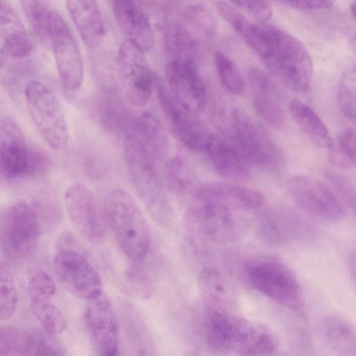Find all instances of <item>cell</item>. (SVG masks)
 Listing matches in <instances>:
<instances>
[{"instance_id": "6da1fadb", "label": "cell", "mask_w": 356, "mask_h": 356, "mask_svg": "<svg viewBox=\"0 0 356 356\" xmlns=\"http://www.w3.org/2000/svg\"><path fill=\"white\" fill-rule=\"evenodd\" d=\"M235 31L287 88L298 92L309 89L313 72L312 58L297 38L274 25L253 22L248 17L241 21Z\"/></svg>"}, {"instance_id": "7a4b0ae2", "label": "cell", "mask_w": 356, "mask_h": 356, "mask_svg": "<svg viewBox=\"0 0 356 356\" xmlns=\"http://www.w3.org/2000/svg\"><path fill=\"white\" fill-rule=\"evenodd\" d=\"M203 334L210 348L222 353L264 355L273 353L277 346L265 327L221 307H205Z\"/></svg>"}, {"instance_id": "3957f363", "label": "cell", "mask_w": 356, "mask_h": 356, "mask_svg": "<svg viewBox=\"0 0 356 356\" xmlns=\"http://www.w3.org/2000/svg\"><path fill=\"white\" fill-rule=\"evenodd\" d=\"M125 161L132 186L151 218L160 227H169L174 211L169 197L141 140L127 135L124 140Z\"/></svg>"}, {"instance_id": "277c9868", "label": "cell", "mask_w": 356, "mask_h": 356, "mask_svg": "<svg viewBox=\"0 0 356 356\" xmlns=\"http://www.w3.org/2000/svg\"><path fill=\"white\" fill-rule=\"evenodd\" d=\"M103 211L122 252L131 260L144 259L149 245L146 220L133 197L126 191H110L104 200Z\"/></svg>"}, {"instance_id": "5b68a950", "label": "cell", "mask_w": 356, "mask_h": 356, "mask_svg": "<svg viewBox=\"0 0 356 356\" xmlns=\"http://www.w3.org/2000/svg\"><path fill=\"white\" fill-rule=\"evenodd\" d=\"M248 283L266 297L298 310L303 305L299 282L293 271L282 261L268 256L248 259L243 265Z\"/></svg>"}, {"instance_id": "8992f818", "label": "cell", "mask_w": 356, "mask_h": 356, "mask_svg": "<svg viewBox=\"0 0 356 356\" xmlns=\"http://www.w3.org/2000/svg\"><path fill=\"white\" fill-rule=\"evenodd\" d=\"M40 233L37 214L27 202H14L0 212V249L7 257L28 258L37 247Z\"/></svg>"}, {"instance_id": "52a82bcc", "label": "cell", "mask_w": 356, "mask_h": 356, "mask_svg": "<svg viewBox=\"0 0 356 356\" xmlns=\"http://www.w3.org/2000/svg\"><path fill=\"white\" fill-rule=\"evenodd\" d=\"M25 99L30 115L47 143L54 149L65 148L67 125L54 92L42 82L31 80L26 85Z\"/></svg>"}, {"instance_id": "ba28073f", "label": "cell", "mask_w": 356, "mask_h": 356, "mask_svg": "<svg viewBox=\"0 0 356 356\" xmlns=\"http://www.w3.org/2000/svg\"><path fill=\"white\" fill-rule=\"evenodd\" d=\"M231 115L238 145L249 161L268 170H280L284 154L268 132L241 108L233 109Z\"/></svg>"}, {"instance_id": "9c48e42d", "label": "cell", "mask_w": 356, "mask_h": 356, "mask_svg": "<svg viewBox=\"0 0 356 356\" xmlns=\"http://www.w3.org/2000/svg\"><path fill=\"white\" fill-rule=\"evenodd\" d=\"M64 204L72 225L86 241L94 245L105 242L108 234L105 216L88 187L80 183L70 186L64 193Z\"/></svg>"}, {"instance_id": "30bf717a", "label": "cell", "mask_w": 356, "mask_h": 356, "mask_svg": "<svg viewBox=\"0 0 356 356\" xmlns=\"http://www.w3.org/2000/svg\"><path fill=\"white\" fill-rule=\"evenodd\" d=\"M53 264L58 280L73 296L89 300L102 293L100 275L78 250L67 247L59 248Z\"/></svg>"}, {"instance_id": "8fae6325", "label": "cell", "mask_w": 356, "mask_h": 356, "mask_svg": "<svg viewBox=\"0 0 356 356\" xmlns=\"http://www.w3.org/2000/svg\"><path fill=\"white\" fill-rule=\"evenodd\" d=\"M234 212L218 204L195 202L186 213L185 223L195 234L212 241H234L245 228Z\"/></svg>"}, {"instance_id": "7c38bea8", "label": "cell", "mask_w": 356, "mask_h": 356, "mask_svg": "<svg viewBox=\"0 0 356 356\" xmlns=\"http://www.w3.org/2000/svg\"><path fill=\"white\" fill-rule=\"evenodd\" d=\"M117 65L127 99L135 106L146 105L159 77L147 65L144 53L127 40L119 48Z\"/></svg>"}, {"instance_id": "4fadbf2b", "label": "cell", "mask_w": 356, "mask_h": 356, "mask_svg": "<svg viewBox=\"0 0 356 356\" xmlns=\"http://www.w3.org/2000/svg\"><path fill=\"white\" fill-rule=\"evenodd\" d=\"M49 41L55 56L60 83L67 90H78L83 79L81 54L74 35L56 11L50 23Z\"/></svg>"}, {"instance_id": "5bb4252c", "label": "cell", "mask_w": 356, "mask_h": 356, "mask_svg": "<svg viewBox=\"0 0 356 356\" xmlns=\"http://www.w3.org/2000/svg\"><path fill=\"white\" fill-rule=\"evenodd\" d=\"M295 203L307 213L325 220H338L344 214L339 198L323 183L309 177L296 175L286 182Z\"/></svg>"}, {"instance_id": "9a60e30c", "label": "cell", "mask_w": 356, "mask_h": 356, "mask_svg": "<svg viewBox=\"0 0 356 356\" xmlns=\"http://www.w3.org/2000/svg\"><path fill=\"white\" fill-rule=\"evenodd\" d=\"M84 323L95 352L102 356L115 355L119 347V322L111 301L103 292L88 300Z\"/></svg>"}, {"instance_id": "2e32d148", "label": "cell", "mask_w": 356, "mask_h": 356, "mask_svg": "<svg viewBox=\"0 0 356 356\" xmlns=\"http://www.w3.org/2000/svg\"><path fill=\"white\" fill-rule=\"evenodd\" d=\"M155 87L161 109L177 138L192 150L205 152L211 134L197 115L184 108L159 78Z\"/></svg>"}, {"instance_id": "e0dca14e", "label": "cell", "mask_w": 356, "mask_h": 356, "mask_svg": "<svg viewBox=\"0 0 356 356\" xmlns=\"http://www.w3.org/2000/svg\"><path fill=\"white\" fill-rule=\"evenodd\" d=\"M168 90L175 100L186 111L202 113L207 104L203 80L193 60L170 59L165 67Z\"/></svg>"}, {"instance_id": "ac0fdd59", "label": "cell", "mask_w": 356, "mask_h": 356, "mask_svg": "<svg viewBox=\"0 0 356 356\" xmlns=\"http://www.w3.org/2000/svg\"><path fill=\"white\" fill-rule=\"evenodd\" d=\"M195 202H208L234 211L251 210L260 207L264 197L259 191L231 184L206 182L194 190Z\"/></svg>"}, {"instance_id": "d6986e66", "label": "cell", "mask_w": 356, "mask_h": 356, "mask_svg": "<svg viewBox=\"0 0 356 356\" xmlns=\"http://www.w3.org/2000/svg\"><path fill=\"white\" fill-rule=\"evenodd\" d=\"M28 146L17 122L10 117L0 121V173L7 179L24 175Z\"/></svg>"}, {"instance_id": "ffe728a7", "label": "cell", "mask_w": 356, "mask_h": 356, "mask_svg": "<svg viewBox=\"0 0 356 356\" xmlns=\"http://www.w3.org/2000/svg\"><path fill=\"white\" fill-rule=\"evenodd\" d=\"M205 152L215 170L222 177L240 181L250 175L249 160L238 145L225 136L211 134Z\"/></svg>"}, {"instance_id": "44dd1931", "label": "cell", "mask_w": 356, "mask_h": 356, "mask_svg": "<svg viewBox=\"0 0 356 356\" xmlns=\"http://www.w3.org/2000/svg\"><path fill=\"white\" fill-rule=\"evenodd\" d=\"M253 106L258 115L276 129L284 124V112L275 85L270 76L257 67L248 71Z\"/></svg>"}, {"instance_id": "7402d4cb", "label": "cell", "mask_w": 356, "mask_h": 356, "mask_svg": "<svg viewBox=\"0 0 356 356\" xmlns=\"http://www.w3.org/2000/svg\"><path fill=\"white\" fill-rule=\"evenodd\" d=\"M115 18L127 40L143 53L154 44L152 26L135 0H111Z\"/></svg>"}, {"instance_id": "603a6c76", "label": "cell", "mask_w": 356, "mask_h": 356, "mask_svg": "<svg viewBox=\"0 0 356 356\" xmlns=\"http://www.w3.org/2000/svg\"><path fill=\"white\" fill-rule=\"evenodd\" d=\"M72 20L83 43L97 47L103 40L105 27L97 0H66Z\"/></svg>"}, {"instance_id": "cb8c5ba5", "label": "cell", "mask_w": 356, "mask_h": 356, "mask_svg": "<svg viewBox=\"0 0 356 356\" xmlns=\"http://www.w3.org/2000/svg\"><path fill=\"white\" fill-rule=\"evenodd\" d=\"M0 50L4 58L24 59L33 51V44L15 10L8 5L0 3Z\"/></svg>"}, {"instance_id": "d4e9b609", "label": "cell", "mask_w": 356, "mask_h": 356, "mask_svg": "<svg viewBox=\"0 0 356 356\" xmlns=\"http://www.w3.org/2000/svg\"><path fill=\"white\" fill-rule=\"evenodd\" d=\"M289 111L296 123L316 145L329 149L333 145L334 141L329 129L307 104L300 100L293 99Z\"/></svg>"}, {"instance_id": "484cf974", "label": "cell", "mask_w": 356, "mask_h": 356, "mask_svg": "<svg viewBox=\"0 0 356 356\" xmlns=\"http://www.w3.org/2000/svg\"><path fill=\"white\" fill-rule=\"evenodd\" d=\"M326 343L339 355H355V337L350 325L339 317L325 318L321 327Z\"/></svg>"}, {"instance_id": "4316f807", "label": "cell", "mask_w": 356, "mask_h": 356, "mask_svg": "<svg viewBox=\"0 0 356 356\" xmlns=\"http://www.w3.org/2000/svg\"><path fill=\"white\" fill-rule=\"evenodd\" d=\"M198 286L205 306L226 308L229 298L227 282L217 269H202L198 276Z\"/></svg>"}, {"instance_id": "83f0119b", "label": "cell", "mask_w": 356, "mask_h": 356, "mask_svg": "<svg viewBox=\"0 0 356 356\" xmlns=\"http://www.w3.org/2000/svg\"><path fill=\"white\" fill-rule=\"evenodd\" d=\"M165 49L170 59L193 60L195 45L187 30L178 23L169 24L164 33Z\"/></svg>"}, {"instance_id": "f1b7e54d", "label": "cell", "mask_w": 356, "mask_h": 356, "mask_svg": "<svg viewBox=\"0 0 356 356\" xmlns=\"http://www.w3.org/2000/svg\"><path fill=\"white\" fill-rule=\"evenodd\" d=\"M33 332L0 326V355H33Z\"/></svg>"}, {"instance_id": "f546056e", "label": "cell", "mask_w": 356, "mask_h": 356, "mask_svg": "<svg viewBox=\"0 0 356 356\" xmlns=\"http://www.w3.org/2000/svg\"><path fill=\"white\" fill-rule=\"evenodd\" d=\"M214 64L222 86L231 94L241 96L245 91V81L236 63L227 55L216 51Z\"/></svg>"}, {"instance_id": "4dcf8cb0", "label": "cell", "mask_w": 356, "mask_h": 356, "mask_svg": "<svg viewBox=\"0 0 356 356\" xmlns=\"http://www.w3.org/2000/svg\"><path fill=\"white\" fill-rule=\"evenodd\" d=\"M134 131V135L138 134V138L146 148L148 147L158 153L165 147L166 139L162 126L152 113L145 112L137 118Z\"/></svg>"}, {"instance_id": "1f68e13d", "label": "cell", "mask_w": 356, "mask_h": 356, "mask_svg": "<svg viewBox=\"0 0 356 356\" xmlns=\"http://www.w3.org/2000/svg\"><path fill=\"white\" fill-rule=\"evenodd\" d=\"M30 301L33 314L45 332L54 335L61 334L65 330V318L51 299H35Z\"/></svg>"}, {"instance_id": "d6a6232c", "label": "cell", "mask_w": 356, "mask_h": 356, "mask_svg": "<svg viewBox=\"0 0 356 356\" xmlns=\"http://www.w3.org/2000/svg\"><path fill=\"white\" fill-rule=\"evenodd\" d=\"M31 28L42 38L49 40V31L54 10L47 0H19Z\"/></svg>"}, {"instance_id": "836d02e7", "label": "cell", "mask_w": 356, "mask_h": 356, "mask_svg": "<svg viewBox=\"0 0 356 356\" xmlns=\"http://www.w3.org/2000/svg\"><path fill=\"white\" fill-rule=\"evenodd\" d=\"M338 102L341 111L349 121H355L356 69L350 65L341 75L338 86Z\"/></svg>"}, {"instance_id": "e575fe53", "label": "cell", "mask_w": 356, "mask_h": 356, "mask_svg": "<svg viewBox=\"0 0 356 356\" xmlns=\"http://www.w3.org/2000/svg\"><path fill=\"white\" fill-rule=\"evenodd\" d=\"M328 157L334 165L350 168L355 164V131L347 129L339 134L336 143L329 148Z\"/></svg>"}, {"instance_id": "d590c367", "label": "cell", "mask_w": 356, "mask_h": 356, "mask_svg": "<svg viewBox=\"0 0 356 356\" xmlns=\"http://www.w3.org/2000/svg\"><path fill=\"white\" fill-rule=\"evenodd\" d=\"M17 293L12 272L0 259V321L10 318L15 313Z\"/></svg>"}, {"instance_id": "8d00e7d4", "label": "cell", "mask_w": 356, "mask_h": 356, "mask_svg": "<svg viewBox=\"0 0 356 356\" xmlns=\"http://www.w3.org/2000/svg\"><path fill=\"white\" fill-rule=\"evenodd\" d=\"M165 183L172 191L182 194L192 187V172L185 161L179 156L170 159L164 169Z\"/></svg>"}, {"instance_id": "74e56055", "label": "cell", "mask_w": 356, "mask_h": 356, "mask_svg": "<svg viewBox=\"0 0 356 356\" xmlns=\"http://www.w3.org/2000/svg\"><path fill=\"white\" fill-rule=\"evenodd\" d=\"M258 228L261 238L277 243L291 239L297 229L290 221L278 216L265 218Z\"/></svg>"}, {"instance_id": "f35d334b", "label": "cell", "mask_w": 356, "mask_h": 356, "mask_svg": "<svg viewBox=\"0 0 356 356\" xmlns=\"http://www.w3.org/2000/svg\"><path fill=\"white\" fill-rule=\"evenodd\" d=\"M188 23L205 35H213L216 30V20L212 13L204 5L196 4L188 7L184 11Z\"/></svg>"}, {"instance_id": "ab89813d", "label": "cell", "mask_w": 356, "mask_h": 356, "mask_svg": "<svg viewBox=\"0 0 356 356\" xmlns=\"http://www.w3.org/2000/svg\"><path fill=\"white\" fill-rule=\"evenodd\" d=\"M28 291L30 300L51 299L56 292V285L46 272L38 271L30 278Z\"/></svg>"}, {"instance_id": "60d3db41", "label": "cell", "mask_w": 356, "mask_h": 356, "mask_svg": "<svg viewBox=\"0 0 356 356\" xmlns=\"http://www.w3.org/2000/svg\"><path fill=\"white\" fill-rule=\"evenodd\" d=\"M229 1L257 22H266L273 15V8L268 0Z\"/></svg>"}, {"instance_id": "b9f144b4", "label": "cell", "mask_w": 356, "mask_h": 356, "mask_svg": "<svg viewBox=\"0 0 356 356\" xmlns=\"http://www.w3.org/2000/svg\"><path fill=\"white\" fill-rule=\"evenodd\" d=\"M52 334L44 332H33V355H63V350L52 338Z\"/></svg>"}, {"instance_id": "7bdbcfd3", "label": "cell", "mask_w": 356, "mask_h": 356, "mask_svg": "<svg viewBox=\"0 0 356 356\" xmlns=\"http://www.w3.org/2000/svg\"><path fill=\"white\" fill-rule=\"evenodd\" d=\"M49 165L47 156L37 149L28 147L26 168L24 175L33 176L44 172Z\"/></svg>"}, {"instance_id": "ee69618b", "label": "cell", "mask_w": 356, "mask_h": 356, "mask_svg": "<svg viewBox=\"0 0 356 356\" xmlns=\"http://www.w3.org/2000/svg\"><path fill=\"white\" fill-rule=\"evenodd\" d=\"M327 177L334 188L336 189L339 195L341 196V198L346 202V204L350 207H352L353 209H354L355 192L349 181L343 177L339 176V175H336L334 173H328Z\"/></svg>"}, {"instance_id": "f6af8a7d", "label": "cell", "mask_w": 356, "mask_h": 356, "mask_svg": "<svg viewBox=\"0 0 356 356\" xmlns=\"http://www.w3.org/2000/svg\"><path fill=\"white\" fill-rule=\"evenodd\" d=\"M295 8L304 10L326 9L332 6L334 0H278Z\"/></svg>"}, {"instance_id": "bcb514c9", "label": "cell", "mask_w": 356, "mask_h": 356, "mask_svg": "<svg viewBox=\"0 0 356 356\" xmlns=\"http://www.w3.org/2000/svg\"><path fill=\"white\" fill-rule=\"evenodd\" d=\"M350 10L352 14V16L355 18V1L353 0V1L350 3Z\"/></svg>"}, {"instance_id": "7dc6e473", "label": "cell", "mask_w": 356, "mask_h": 356, "mask_svg": "<svg viewBox=\"0 0 356 356\" xmlns=\"http://www.w3.org/2000/svg\"><path fill=\"white\" fill-rule=\"evenodd\" d=\"M4 59H5L4 57L2 56V54L0 52V68L1 67V66L3 65Z\"/></svg>"}]
</instances>
